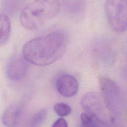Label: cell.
<instances>
[{
	"label": "cell",
	"instance_id": "1",
	"mask_svg": "<svg viewBox=\"0 0 127 127\" xmlns=\"http://www.w3.org/2000/svg\"><path fill=\"white\" fill-rule=\"evenodd\" d=\"M67 37L61 31H55L33 38L23 46V57L37 66H46L60 59L65 52Z\"/></svg>",
	"mask_w": 127,
	"mask_h": 127
},
{
	"label": "cell",
	"instance_id": "2",
	"mask_svg": "<svg viewBox=\"0 0 127 127\" xmlns=\"http://www.w3.org/2000/svg\"><path fill=\"white\" fill-rule=\"evenodd\" d=\"M58 0H34L27 4L21 10L20 21L22 26L29 30L42 27L53 18L60 10Z\"/></svg>",
	"mask_w": 127,
	"mask_h": 127
},
{
	"label": "cell",
	"instance_id": "3",
	"mask_svg": "<svg viewBox=\"0 0 127 127\" xmlns=\"http://www.w3.org/2000/svg\"><path fill=\"white\" fill-rule=\"evenodd\" d=\"M101 96L105 106L115 115L121 114L124 108V101L120 87L112 79L107 77L99 79Z\"/></svg>",
	"mask_w": 127,
	"mask_h": 127
},
{
	"label": "cell",
	"instance_id": "4",
	"mask_svg": "<svg viewBox=\"0 0 127 127\" xmlns=\"http://www.w3.org/2000/svg\"><path fill=\"white\" fill-rule=\"evenodd\" d=\"M105 10L109 24L113 30L117 32L127 30V0H107Z\"/></svg>",
	"mask_w": 127,
	"mask_h": 127
},
{
	"label": "cell",
	"instance_id": "5",
	"mask_svg": "<svg viewBox=\"0 0 127 127\" xmlns=\"http://www.w3.org/2000/svg\"><path fill=\"white\" fill-rule=\"evenodd\" d=\"M28 64L24 57L19 55L13 56L8 61L6 67V75L12 80L22 79L28 70Z\"/></svg>",
	"mask_w": 127,
	"mask_h": 127
},
{
	"label": "cell",
	"instance_id": "6",
	"mask_svg": "<svg viewBox=\"0 0 127 127\" xmlns=\"http://www.w3.org/2000/svg\"><path fill=\"white\" fill-rule=\"evenodd\" d=\"M101 95L97 92H90L84 95L81 100V106L85 112L100 119L104 109V102Z\"/></svg>",
	"mask_w": 127,
	"mask_h": 127
},
{
	"label": "cell",
	"instance_id": "7",
	"mask_svg": "<svg viewBox=\"0 0 127 127\" xmlns=\"http://www.w3.org/2000/svg\"><path fill=\"white\" fill-rule=\"evenodd\" d=\"M58 92L65 97H71L76 94L79 88L77 79L72 75L63 74L57 79L56 83Z\"/></svg>",
	"mask_w": 127,
	"mask_h": 127
},
{
	"label": "cell",
	"instance_id": "8",
	"mask_svg": "<svg viewBox=\"0 0 127 127\" xmlns=\"http://www.w3.org/2000/svg\"><path fill=\"white\" fill-rule=\"evenodd\" d=\"M22 113V107L19 105L8 107L3 112L2 122L7 127H14L18 124Z\"/></svg>",
	"mask_w": 127,
	"mask_h": 127
},
{
	"label": "cell",
	"instance_id": "9",
	"mask_svg": "<svg viewBox=\"0 0 127 127\" xmlns=\"http://www.w3.org/2000/svg\"><path fill=\"white\" fill-rule=\"evenodd\" d=\"M0 45L5 44L10 36L11 30V24L7 15L3 13H0Z\"/></svg>",
	"mask_w": 127,
	"mask_h": 127
},
{
	"label": "cell",
	"instance_id": "10",
	"mask_svg": "<svg viewBox=\"0 0 127 127\" xmlns=\"http://www.w3.org/2000/svg\"><path fill=\"white\" fill-rule=\"evenodd\" d=\"M81 123L79 127H99L102 119L84 112L80 115Z\"/></svg>",
	"mask_w": 127,
	"mask_h": 127
},
{
	"label": "cell",
	"instance_id": "11",
	"mask_svg": "<svg viewBox=\"0 0 127 127\" xmlns=\"http://www.w3.org/2000/svg\"><path fill=\"white\" fill-rule=\"evenodd\" d=\"M46 116L47 110L46 109H42L36 112L30 119V127H39L45 121Z\"/></svg>",
	"mask_w": 127,
	"mask_h": 127
},
{
	"label": "cell",
	"instance_id": "12",
	"mask_svg": "<svg viewBox=\"0 0 127 127\" xmlns=\"http://www.w3.org/2000/svg\"><path fill=\"white\" fill-rule=\"evenodd\" d=\"M54 110L59 117H65L71 112V108L69 105L64 103H58L54 105Z\"/></svg>",
	"mask_w": 127,
	"mask_h": 127
},
{
	"label": "cell",
	"instance_id": "13",
	"mask_svg": "<svg viewBox=\"0 0 127 127\" xmlns=\"http://www.w3.org/2000/svg\"><path fill=\"white\" fill-rule=\"evenodd\" d=\"M51 127H68L66 121L63 118L56 120L52 124Z\"/></svg>",
	"mask_w": 127,
	"mask_h": 127
},
{
	"label": "cell",
	"instance_id": "14",
	"mask_svg": "<svg viewBox=\"0 0 127 127\" xmlns=\"http://www.w3.org/2000/svg\"><path fill=\"white\" fill-rule=\"evenodd\" d=\"M99 127H111L108 123H107L106 122L102 120L100 123Z\"/></svg>",
	"mask_w": 127,
	"mask_h": 127
}]
</instances>
